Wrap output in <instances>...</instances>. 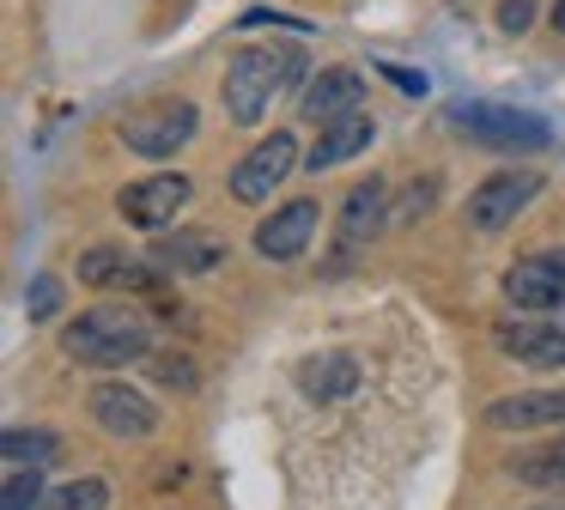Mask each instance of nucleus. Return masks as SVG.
<instances>
[{
    "label": "nucleus",
    "instance_id": "obj_1",
    "mask_svg": "<svg viewBox=\"0 0 565 510\" xmlns=\"http://www.w3.org/2000/svg\"><path fill=\"white\" fill-rule=\"evenodd\" d=\"M62 347H67V359H79V364H104V371H116V364L147 359L152 328H147V316L128 310V304H92L79 322H67Z\"/></svg>",
    "mask_w": 565,
    "mask_h": 510
},
{
    "label": "nucleus",
    "instance_id": "obj_2",
    "mask_svg": "<svg viewBox=\"0 0 565 510\" xmlns=\"http://www.w3.org/2000/svg\"><path fill=\"white\" fill-rule=\"evenodd\" d=\"M305 73V49H244L225 67V109L232 121H262L274 97H286Z\"/></svg>",
    "mask_w": 565,
    "mask_h": 510
},
{
    "label": "nucleus",
    "instance_id": "obj_3",
    "mask_svg": "<svg viewBox=\"0 0 565 510\" xmlns=\"http://www.w3.org/2000/svg\"><path fill=\"white\" fill-rule=\"evenodd\" d=\"M450 121L475 146H487V152H541L553 140L547 121L529 116V109H511V104H456Z\"/></svg>",
    "mask_w": 565,
    "mask_h": 510
},
{
    "label": "nucleus",
    "instance_id": "obj_4",
    "mask_svg": "<svg viewBox=\"0 0 565 510\" xmlns=\"http://www.w3.org/2000/svg\"><path fill=\"white\" fill-rule=\"evenodd\" d=\"M195 121L201 116H195L189 97H159V104L135 109V116L122 121V140H128V152H140V158H171L195 140Z\"/></svg>",
    "mask_w": 565,
    "mask_h": 510
},
{
    "label": "nucleus",
    "instance_id": "obj_5",
    "mask_svg": "<svg viewBox=\"0 0 565 510\" xmlns=\"http://www.w3.org/2000/svg\"><path fill=\"white\" fill-rule=\"evenodd\" d=\"M292 164H298V140L274 128L268 140H256L244 158H237V170H232V194H237V201H274V189H280V182L292 177Z\"/></svg>",
    "mask_w": 565,
    "mask_h": 510
},
{
    "label": "nucleus",
    "instance_id": "obj_6",
    "mask_svg": "<svg viewBox=\"0 0 565 510\" xmlns=\"http://www.w3.org/2000/svg\"><path fill=\"white\" fill-rule=\"evenodd\" d=\"M541 194V170H499L468 194V225L475 231H504L529 201Z\"/></svg>",
    "mask_w": 565,
    "mask_h": 510
},
{
    "label": "nucleus",
    "instance_id": "obj_7",
    "mask_svg": "<svg viewBox=\"0 0 565 510\" xmlns=\"http://www.w3.org/2000/svg\"><path fill=\"white\" fill-rule=\"evenodd\" d=\"M504 298L529 316L559 310L565 304V249H541V255H529V262H516L511 274H504Z\"/></svg>",
    "mask_w": 565,
    "mask_h": 510
},
{
    "label": "nucleus",
    "instance_id": "obj_8",
    "mask_svg": "<svg viewBox=\"0 0 565 510\" xmlns=\"http://www.w3.org/2000/svg\"><path fill=\"white\" fill-rule=\"evenodd\" d=\"M92 419H98L110 437H128V444H140V437L159 432L152 401L140 395V389H128V383H98L92 389Z\"/></svg>",
    "mask_w": 565,
    "mask_h": 510
},
{
    "label": "nucleus",
    "instance_id": "obj_9",
    "mask_svg": "<svg viewBox=\"0 0 565 510\" xmlns=\"http://www.w3.org/2000/svg\"><path fill=\"white\" fill-rule=\"evenodd\" d=\"M79 279H86V286H116V291H159L164 267L152 262V255L140 262V255H128V249L98 243V249L79 255Z\"/></svg>",
    "mask_w": 565,
    "mask_h": 510
},
{
    "label": "nucleus",
    "instance_id": "obj_10",
    "mask_svg": "<svg viewBox=\"0 0 565 510\" xmlns=\"http://www.w3.org/2000/svg\"><path fill=\"white\" fill-rule=\"evenodd\" d=\"M499 347L511 352V359L535 364V371H559L565 364V316H523V322H504Z\"/></svg>",
    "mask_w": 565,
    "mask_h": 510
},
{
    "label": "nucleus",
    "instance_id": "obj_11",
    "mask_svg": "<svg viewBox=\"0 0 565 510\" xmlns=\"http://www.w3.org/2000/svg\"><path fill=\"white\" fill-rule=\"evenodd\" d=\"M189 177H147V182H128L122 189V219L128 225H147V231H159V225H171L177 213H183V201H189Z\"/></svg>",
    "mask_w": 565,
    "mask_h": 510
},
{
    "label": "nucleus",
    "instance_id": "obj_12",
    "mask_svg": "<svg viewBox=\"0 0 565 510\" xmlns=\"http://www.w3.org/2000/svg\"><path fill=\"white\" fill-rule=\"evenodd\" d=\"M310 231H317V201H286L256 225V249L268 262H298L310 249Z\"/></svg>",
    "mask_w": 565,
    "mask_h": 510
},
{
    "label": "nucleus",
    "instance_id": "obj_13",
    "mask_svg": "<svg viewBox=\"0 0 565 510\" xmlns=\"http://www.w3.org/2000/svg\"><path fill=\"white\" fill-rule=\"evenodd\" d=\"M390 182L383 177H365L353 182V194L341 201V225H334V237H341V249H365L371 237L383 231V219H390Z\"/></svg>",
    "mask_w": 565,
    "mask_h": 510
},
{
    "label": "nucleus",
    "instance_id": "obj_14",
    "mask_svg": "<svg viewBox=\"0 0 565 510\" xmlns=\"http://www.w3.org/2000/svg\"><path fill=\"white\" fill-rule=\"evenodd\" d=\"M492 432H535V425H565V389H529V395H504L487 407Z\"/></svg>",
    "mask_w": 565,
    "mask_h": 510
},
{
    "label": "nucleus",
    "instance_id": "obj_15",
    "mask_svg": "<svg viewBox=\"0 0 565 510\" xmlns=\"http://www.w3.org/2000/svg\"><path fill=\"white\" fill-rule=\"evenodd\" d=\"M359 104H365V79H359L353 67H329L322 79L305 85V104H298V109H305V121H317V128H322V121L353 116Z\"/></svg>",
    "mask_w": 565,
    "mask_h": 510
},
{
    "label": "nucleus",
    "instance_id": "obj_16",
    "mask_svg": "<svg viewBox=\"0 0 565 510\" xmlns=\"http://www.w3.org/2000/svg\"><path fill=\"white\" fill-rule=\"evenodd\" d=\"M365 146H371V116H365V109H353V116H341V121H322L317 146L305 152V164L310 170H329V164H347L353 152H365Z\"/></svg>",
    "mask_w": 565,
    "mask_h": 510
},
{
    "label": "nucleus",
    "instance_id": "obj_17",
    "mask_svg": "<svg viewBox=\"0 0 565 510\" xmlns=\"http://www.w3.org/2000/svg\"><path fill=\"white\" fill-rule=\"evenodd\" d=\"M298 389L310 401H347L359 389V359H347V352H310L298 364Z\"/></svg>",
    "mask_w": 565,
    "mask_h": 510
},
{
    "label": "nucleus",
    "instance_id": "obj_18",
    "mask_svg": "<svg viewBox=\"0 0 565 510\" xmlns=\"http://www.w3.org/2000/svg\"><path fill=\"white\" fill-rule=\"evenodd\" d=\"M147 255L164 267V274H207V267H220L225 243L207 237V231H177V237H159Z\"/></svg>",
    "mask_w": 565,
    "mask_h": 510
},
{
    "label": "nucleus",
    "instance_id": "obj_19",
    "mask_svg": "<svg viewBox=\"0 0 565 510\" xmlns=\"http://www.w3.org/2000/svg\"><path fill=\"white\" fill-rule=\"evenodd\" d=\"M55 449H62V444H55V432H43V425H38V432L13 425V432L0 437V456H7V468H43Z\"/></svg>",
    "mask_w": 565,
    "mask_h": 510
},
{
    "label": "nucleus",
    "instance_id": "obj_20",
    "mask_svg": "<svg viewBox=\"0 0 565 510\" xmlns=\"http://www.w3.org/2000/svg\"><path fill=\"white\" fill-rule=\"evenodd\" d=\"M511 474H516V480H535V486H565V437H559V444H547L541 456H516Z\"/></svg>",
    "mask_w": 565,
    "mask_h": 510
},
{
    "label": "nucleus",
    "instance_id": "obj_21",
    "mask_svg": "<svg viewBox=\"0 0 565 510\" xmlns=\"http://www.w3.org/2000/svg\"><path fill=\"white\" fill-rule=\"evenodd\" d=\"M104 498H110L104 480H67L55 492H43V510H104Z\"/></svg>",
    "mask_w": 565,
    "mask_h": 510
},
{
    "label": "nucleus",
    "instance_id": "obj_22",
    "mask_svg": "<svg viewBox=\"0 0 565 510\" xmlns=\"http://www.w3.org/2000/svg\"><path fill=\"white\" fill-rule=\"evenodd\" d=\"M43 480L38 468H7V498H0V510H43Z\"/></svg>",
    "mask_w": 565,
    "mask_h": 510
},
{
    "label": "nucleus",
    "instance_id": "obj_23",
    "mask_svg": "<svg viewBox=\"0 0 565 510\" xmlns=\"http://www.w3.org/2000/svg\"><path fill=\"white\" fill-rule=\"evenodd\" d=\"M25 310H31V322H43V316H55V310H62V279H55V274H38V279H31Z\"/></svg>",
    "mask_w": 565,
    "mask_h": 510
},
{
    "label": "nucleus",
    "instance_id": "obj_24",
    "mask_svg": "<svg viewBox=\"0 0 565 510\" xmlns=\"http://www.w3.org/2000/svg\"><path fill=\"white\" fill-rule=\"evenodd\" d=\"M431 194H438V177H419V182H414V189H407V201H402V206H395V219H402V225H407V219H419V213H431Z\"/></svg>",
    "mask_w": 565,
    "mask_h": 510
},
{
    "label": "nucleus",
    "instance_id": "obj_25",
    "mask_svg": "<svg viewBox=\"0 0 565 510\" xmlns=\"http://www.w3.org/2000/svg\"><path fill=\"white\" fill-rule=\"evenodd\" d=\"M499 24L504 31H529V24H535V0H504Z\"/></svg>",
    "mask_w": 565,
    "mask_h": 510
},
{
    "label": "nucleus",
    "instance_id": "obj_26",
    "mask_svg": "<svg viewBox=\"0 0 565 510\" xmlns=\"http://www.w3.org/2000/svg\"><path fill=\"white\" fill-rule=\"evenodd\" d=\"M390 73L395 85H402V92H414V97H426V73H407V67H383Z\"/></svg>",
    "mask_w": 565,
    "mask_h": 510
},
{
    "label": "nucleus",
    "instance_id": "obj_27",
    "mask_svg": "<svg viewBox=\"0 0 565 510\" xmlns=\"http://www.w3.org/2000/svg\"><path fill=\"white\" fill-rule=\"evenodd\" d=\"M553 24H559V31H565V0H559V7H553Z\"/></svg>",
    "mask_w": 565,
    "mask_h": 510
},
{
    "label": "nucleus",
    "instance_id": "obj_28",
    "mask_svg": "<svg viewBox=\"0 0 565 510\" xmlns=\"http://www.w3.org/2000/svg\"><path fill=\"white\" fill-rule=\"evenodd\" d=\"M541 510H565V504H541Z\"/></svg>",
    "mask_w": 565,
    "mask_h": 510
}]
</instances>
